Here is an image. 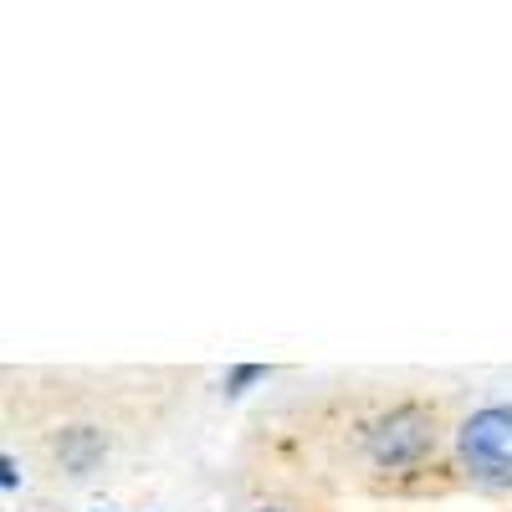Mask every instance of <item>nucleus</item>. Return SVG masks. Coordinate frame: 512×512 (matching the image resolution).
<instances>
[{
    "mask_svg": "<svg viewBox=\"0 0 512 512\" xmlns=\"http://www.w3.org/2000/svg\"><path fill=\"white\" fill-rule=\"evenodd\" d=\"M461 466L487 487H512V405H482L456 425Z\"/></svg>",
    "mask_w": 512,
    "mask_h": 512,
    "instance_id": "nucleus-1",
    "label": "nucleus"
},
{
    "mask_svg": "<svg viewBox=\"0 0 512 512\" xmlns=\"http://www.w3.org/2000/svg\"><path fill=\"white\" fill-rule=\"evenodd\" d=\"M436 446V415L425 410V405H395L390 415H379L369 420V431H364V451L374 466H415L425 451Z\"/></svg>",
    "mask_w": 512,
    "mask_h": 512,
    "instance_id": "nucleus-2",
    "label": "nucleus"
},
{
    "mask_svg": "<svg viewBox=\"0 0 512 512\" xmlns=\"http://www.w3.org/2000/svg\"><path fill=\"white\" fill-rule=\"evenodd\" d=\"M103 436L93 431V425H72V431H62L57 436V456H62V466H67V472L72 477H88L93 472V466L103 461Z\"/></svg>",
    "mask_w": 512,
    "mask_h": 512,
    "instance_id": "nucleus-3",
    "label": "nucleus"
},
{
    "mask_svg": "<svg viewBox=\"0 0 512 512\" xmlns=\"http://www.w3.org/2000/svg\"><path fill=\"white\" fill-rule=\"evenodd\" d=\"M262 379H267L262 364H236V369L226 374V395H246L251 384H262Z\"/></svg>",
    "mask_w": 512,
    "mask_h": 512,
    "instance_id": "nucleus-4",
    "label": "nucleus"
},
{
    "mask_svg": "<svg viewBox=\"0 0 512 512\" xmlns=\"http://www.w3.org/2000/svg\"><path fill=\"white\" fill-rule=\"evenodd\" d=\"M16 456H0V487H6V492H16Z\"/></svg>",
    "mask_w": 512,
    "mask_h": 512,
    "instance_id": "nucleus-5",
    "label": "nucleus"
},
{
    "mask_svg": "<svg viewBox=\"0 0 512 512\" xmlns=\"http://www.w3.org/2000/svg\"><path fill=\"white\" fill-rule=\"evenodd\" d=\"M256 512H287V507H256Z\"/></svg>",
    "mask_w": 512,
    "mask_h": 512,
    "instance_id": "nucleus-6",
    "label": "nucleus"
},
{
    "mask_svg": "<svg viewBox=\"0 0 512 512\" xmlns=\"http://www.w3.org/2000/svg\"><path fill=\"white\" fill-rule=\"evenodd\" d=\"M93 512H103V507H93Z\"/></svg>",
    "mask_w": 512,
    "mask_h": 512,
    "instance_id": "nucleus-7",
    "label": "nucleus"
}]
</instances>
